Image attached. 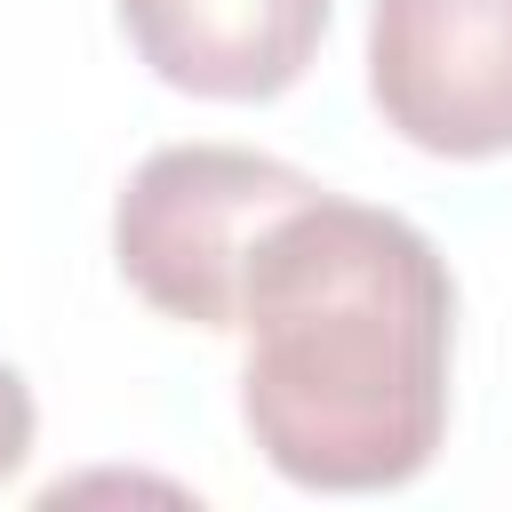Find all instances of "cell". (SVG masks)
<instances>
[{
	"mask_svg": "<svg viewBox=\"0 0 512 512\" xmlns=\"http://www.w3.org/2000/svg\"><path fill=\"white\" fill-rule=\"evenodd\" d=\"M240 336V416L280 480L368 496L440 456L456 280L408 216L296 200L248 256Z\"/></svg>",
	"mask_w": 512,
	"mask_h": 512,
	"instance_id": "obj_1",
	"label": "cell"
},
{
	"mask_svg": "<svg viewBox=\"0 0 512 512\" xmlns=\"http://www.w3.org/2000/svg\"><path fill=\"white\" fill-rule=\"evenodd\" d=\"M312 192L320 184L272 152L160 144L112 200V264L152 312L192 328H240L256 240Z\"/></svg>",
	"mask_w": 512,
	"mask_h": 512,
	"instance_id": "obj_2",
	"label": "cell"
},
{
	"mask_svg": "<svg viewBox=\"0 0 512 512\" xmlns=\"http://www.w3.org/2000/svg\"><path fill=\"white\" fill-rule=\"evenodd\" d=\"M368 96L416 152H512V0H376Z\"/></svg>",
	"mask_w": 512,
	"mask_h": 512,
	"instance_id": "obj_3",
	"label": "cell"
},
{
	"mask_svg": "<svg viewBox=\"0 0 512 512\" xmlns=\"http://www.w3.org/2000/svg\"><path fill=\"white\" fill-rule=\"evenodd\" d=\"M120 32L168 88L256 104L304 80L328 32V0H120Z\"/></svg>",
	"mask_w": 512,
	"mask_h": 512,
	"instance_id": "obj_4",
	"label": "cell"
},
{
	"mask_svg": "<svg viewBox=\"0 0 512 512\" xmlns=\"http://www.w3.org/2000/svg\"><path fill=\"white\" fill-rule=\"evenodd\" d=\"M24 456H32V392H24V376L0 360V480H16Z\"/></svg>",
	"mask_w": 512,
	"mask_h": 512,
	"instance_id": "obj_5",
	"label": "cell"
}]
</instances>
